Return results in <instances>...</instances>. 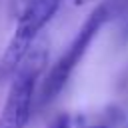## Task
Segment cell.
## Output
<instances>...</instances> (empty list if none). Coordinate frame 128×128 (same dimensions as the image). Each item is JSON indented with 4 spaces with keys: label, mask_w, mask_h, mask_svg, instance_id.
I'll return each instance as SVG.
<instances>
[{
    "label": "cell",
    "mask_w": 128,
    "mask_h": 128,
    "mask_svg": "<svg viewBox=\"0 0 128 128\" xmlns=\"http://www.w3.org/2000/svg\"><path fill=\"white\" fill-rule=\"evenodd\" d=\"M128 0H104L100 2L90 16L86 18V22L82 24V28L78 30V34L74 36V40L70 42L68 50L58 58V62L50 68V72L46 74V78L42 80L40 86V94H38V106H46L50 104L60 90L66 86L68 78L72 76L74 68L80 64V60L84 58L88 46L92 44V40L96 38V34L100 32V28L110 20V16H114Z\"/></svg>",
    "instance_id": "6da1fadb"
},
{
    "label": "cell",
    "mask_w": 128,
    "mask_h": 128,
    "mask_svg": "<svg viewBox=\"0 0 128 128\" xmlns=\"http://www.w3.org/2000/svg\"><path fill=\"white\" fill-rule=\"evenodd\" d=\"M62 0H16V30L0 58V82L10 78L44 26L58 12Z\"/></svg>",
    "instance_id": "7a4b0ae2"
},
{
    "label": "cell",
    "mask_w": 128,
    "mask_h": 128,
    "mask_svg": "<svg viewBox=\"0 0 128 128\" xmlns=\"http://www.w3.org/2000/svg\"><path fill=\"white\" fill-rule=\"evenodd\" d=\"M46 60H48L46 44L30 48V52L24 56V60L12 74V84L0 112V128H26L34 104L36 82L40 78Z\"/></svg>",
    "instance_id": "3957f363"
},
{
    "label": "cell",
    "mask_w": 128,
    "mask_h": 128,
    "mask_svg": "<svg viewBox=\"0 0 128 128\" xmlns=\"http://www.w3.org/2000/svg\"><path fill=\"white\" fill-rule=\"evenodd\" d=\"M48 128H70V116H68V114H60V116H56Z\"/></svg>",
    "instance_id": "277c9868"
},
{
    "label": "cell",
    "mask_w": 128,
    "mask_h": 128,
    "mask_svg": "<svg viewBox=\"0 0 128 128\" xmlns=\"http://www.w3.org/2000/svg\"><path fill=\"white\" fill-rule=\"evenodd\" d=\"M88 2H92V0H74L76 6H80V4H88Z\"/></svg>",
    "instance_id": "5b68a950"
},
{
    "label": "cell",
    "mask_w": 128,
    "mask_h": 128,
    "mask_svg": "<svg viewBox=\"0 0 128 128\" xmlns=\"http://www.w3.org/2000/svg\"><path fill=\"white\" fill-rule=\"evenodd\" d=\"M90 128H106V126H90Z\"/></svg>",
    "instance_id": "8992f818"
}]
</instances>
